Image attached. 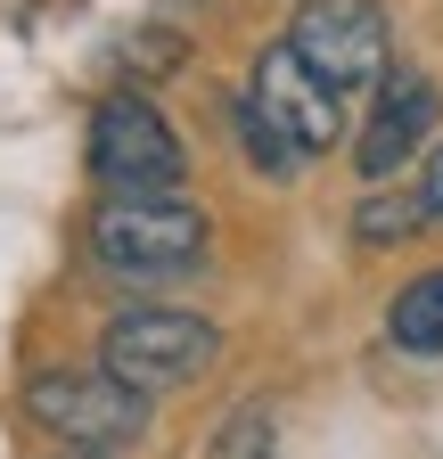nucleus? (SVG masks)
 I'll return each mask as SVG.
<instances>
[{
	"mask_svg": "<svg viewBox=\"0 0 443 459\" xmlns=\"http://www.w3.org/2000/svg\"><path fill=\"white\" fill-rule=\"evenodd\" d=\"M213 353H222L213 320L173 312V304H140V312H124L116 328H107L99 369L116 385H132V394H173V385H197L213 369Z\"/></svg>",
	"mask_w": 443,
	"mask_h": 459,
	"instance_id": "obj_1",
	"label": "nucleus"
},
{
	"mask_svg": "<svg viewBox=\"0 0 443 459\" xmlns=\"http://www.w3.org/2000/svg\"><path fill=\"white\" fill-rule=\"evenodd\" d=\"M91 172L116 197H173L189 156H181L173 124H164L140 91H116V99H99V115H91Z\"/></svg>",
	"mask_w": 443,
	"mask_h": 459,
	"instance_id": "obj_2",
	"label": "nucleus"
},
{
	"mask_svg": "<svg viewBox=\"0 0 443 459\" xmlns=\"http://www.w3.org/2000/svg\"><path fill=\"white\" fill-rule=\"evenodd\" d=\"M25 411L49 435H66L74 451H124L148 435V394L116 385L107 369H41L25 385Z\"/></svg>",
	"mask_w": 443,
	"mask_h": 459,
	"instance_id": "obj_3",
	"label": "nucleus"
},
{
	"mask_svg": "<svg viewBox=\"0 0 443 459\" xmlns=\"http://www.w3.org/2000/svg\"><path fill=\"white\" fill-rule=\"evenodd\" d=\"M91 247H99L107 271L164 279V271H189L205 255V213L181 205V197H116V205H99Z\"/></svg>",
	"mask_w": 443,
	"mask_h": 459,
	"instance_id": "obj_4",
	"label": "nucleus"
},
{
	"mask_svg": "<svg viewBox=\"0 0 443 459\" xmlns=\"http://www.w3.org/2000/svg\"><path fill=\"white\" fill-rule=\"evenodd\" d=\"M288 49L328 82V91H378L386 82V17L369 0H304Z\"/></svg>",
	"mask_w": 443,
	"mask_h": 459,
	"instance_id": "obj_5",
	"label": "nucleus"
},
{
	"mask_svg": "<svg viewBox=\"0 0 443 459\" xmlns=\"http://www.w3.org/2000/svg\"><path fill=\"white\" fill-rule=\"evenodd\" d=\"M255 107H263V124L280 132L296 156H320V148H337V132H345V107H337V91H328L304 57L280 41V49H263V66H255V91H247Z\"/></svg>",
	"mask_w": 443,
	"mask_h": 459,
	"instance_id": "obj_6",
	"label": "nucleus"
},
{
	"mask_svg": "<svg viewBox=\"0 0 443 459\" xmlns=\"http://www.w3.org/2000/svg\"><path fill=\"white\" fill-rule=\"evenodd\" d=\"M427 132H435V82H419V74H386L378 99H369V124H361V140H353L361 181L403 172V164L427 148Z\"/></svg>",
	"mask_w": 443,
	"mask_h": 459,
	"instance_id": "obj_7",
	"label": "nucleus"
},
{
	"mask_svg": "<svg viewBox=\"0 0 443 459\" xmlns=\"http://www.w3.org/2000/svg\"><path fill=\"white\" fill-rule=\"evenodd\" d=\"M386 328H395L403 353H443V271H419L403 296H395Z\"/></svg>",
	"mask_w": 443,
	"mask_h": 459,
	"instance_id": "obj_8",
	"label": "nucleus"
},
{
	"mask_svg": "<svg viewBox=\"0 0 443 459\" xmlns=\"http://www.w3.org/2000/svg\"><path fill=\"white\" fill-rule=\"evenodd\" d=\"M419 221H427V205H419V197H361V213H353V230H361L369 247L419 238Z\"/></svg>",
	"mask_w": 443,
	"mask_h": 459,
	"instance_id": "obj_9",
	"label": "nucleus"
},
{
	"mask_svg": "<svg viewBox=\"0 0 443 459\" xmlns=\"http://www.w3.org/2000/svg\"><path fill=\"white\" fill-rule=\"evenodd\" d=\"M230 124H239V140L255 148V164L271 172V181H288V172L304 164V156H296V148H288L280 132H271V124H263V107H255V99H239V107H230Z\"/></svg>",
	"mask_w": 443,
	"mask_h": 459,
	"instance_id": "obj_10",
	"label": "nucleus"
},
{
	"mask_svg": "<svg viewBox=\"0 0 443 459\" xmlns=\"http://www.w3.org/2000/svg\"><path fill=\"white\" fill-rule=\"evenodd\" d=\"M419 205H427V213H443V148H435V164H427V181H419Z\"/></svg>",
	"mask_w": 443,
	"mask_h": 459,
	"instance_id": "obj_11",
	"label": "nucleus"
},
{
	"mask_svg": "<svg viewBox=\"0 0 443 459\" xmlns=\"http://www.w3.org/2000/svg\"><path fill=\"white\" fill-rule=\"evenodd\" d=\"M58 459H107V451H58Z\"/></svg>",
	"mask_w": 443,
	"mask_h": 459,
	"instance_id": "obj_12",
	"label": "nucleus"
}]
</instances>
